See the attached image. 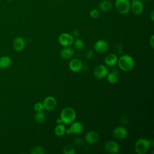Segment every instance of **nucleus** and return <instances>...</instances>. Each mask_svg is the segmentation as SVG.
<instances>
[{"mask_svg": "<svg viewBox=\"0 0 154 154\" xmlns=\"http://www.w3.org/2000/svg\"><path fill=\"white\" fill-rule=\"evenodd\" d=\"M117 63L121 70L126 72L132 69L135 64L134 58L128 54L122 55L118 59Z\"/></svg>", "mask_w": 154, "mask_h": 154, "instance_id": "1", "label": "nucleus"}, {"mask_svg": "<svg viewBox=\"0 0 154 154\" xmlns=\"http://www.w3.org/2000/svg\"><path fill=\"white\" fill-rule=\"evenodd\" d=\"M64 124H71L76 119V112L72 107H66L62 109L60 117Z\"/></svg>", "mask_w": 154, "mask_h": 154, "instance_id": "2", "label": "nucleus"}, {"mask_svg": "<svg viewBox=\"0 0 154 154\" xmlns=\"http://www.w3.org/2000/svg\"><path fill=\"white\" fill-rule=\"evenodd\" d=\"M150 147L149 140L145 138H140L135 142V150L138 154H144L148 151Z\"/></svg>", "mask_w": 154, "mask_h": 154, "instance_id": "3", "label": "nucleus"}, {"mask_svg": "<svg viewBox=\"0 0 154 154\" xmlns=\"http://www.w3.org/2000/svg\"><path fill=\"white\" fill-rule=\"evenodd\" d=\"M130 0H116L114 5L119 13L125 14L130 11Z\"/></svg>", "mask_w": 154, "mask_h": 154, "instance_id": "4", "label": "nucleus"}, {"mask_svg": "<svg viewBox=\"0 0 154 154\" xmlns=\"http://www.w3.org/2000/svg\"><path fill=\"white\" fill-rule=\"evenodd\" d=\"M144 9L143 3L141 0H132L130 2V10L136 15L140 14Z\"/></svg>", "mask_w": 154, "mask_h": 154, "instance_id": "5", "label": "nucleus"}, {"mask_svg": "<svg viewBox=\"0 0 154 154\" xmlns=\"http://www.w3.org/2000/svg\"><path fill=\"white\" fill-rule=\"evenodd\" d=\"M74 38L72 34L64 32L60 35L58 37V42L63 46H70L73 43Z\"/></svg>", "mask_w": 154, "mask_h": 154, "instance_id": "6", "label": "nucleus"}, {"mask_svg": "<svg viewBox=\"0 0 154 154\" xmlns=\"http://www.w3.org/2000/svg\"><path fill=\"white\" fill-rule=\"evenodd\" d=\"M109 73L108 68L103 64H99L95 67L93 71L94 76L96 79H102L106 77Z\"/></svg>", "mask_w": 154, "mask_h": 154, "instance_id": "7", "label": "nucleus"}, {"mask_svg": "<svg viewBox=\"0 0 154 154\" xmlns=\"http://www.w3.org/2000/svg\"><path fill=\"white\" fill-rule=\"evenodd\" d=\"M128 131L127 129L123 126H119L116 128H115L112 131V135L113 137L117 139L122 140L124 138H125L128 135Z\"/></svg>", "mask_w": 154, "mask_h": 154, "instance_id": "8", "label": "nucleus"}, {"mask_svg": "<svg viewBox=\"0 0 154 154\" xmlns=\"http://www.w3.org/2000/svg\"><path fill=\"white\" fill-rule=\"evenodd\" d=\"M104 149L106 152L111 154H115L119 152L120 146L119 144L115 141H108L104 145Z\"/></svg>", "mask_w": 154, "mask_h": 154, "instance_id": "9", "label": "nucleus"}, {"mask_svg": "<svg viewBox=\"0 0 154 154\" xmlns=\"http://www.w3.org/2000/svg\"><path fill=\"white\" fill-rule=\"evenodd\" d=\"M94 48L97 52L103 54L108 51L109 48V45L106 40L101 39L95 42L94 45Z\"/></svg>", "mask_w": 154, "mask_h": 154, "instance_id": "10", "label": "nucleus"}, {"mask_svg": "<svg viewBox=\"0 0 154 154\" xmlns=\"http://www.w3.org/2000/svg\"><path fill=\"white\" fill-rule=\"evenodd\" d=\"M42 103L43 104L44 109L46 111H51L55 108L57 105V100L54 97L49 96L45 98Z\"/></svg>", "mask_w": 154, "mask_h": 154, "instance_id": "11", "label": "nucleus"}, {"mask_svg": "<svg viewBox=\"0 0 154 154\" xmlns=\"http://www.w3.org/2000/svg\"><path fill=\"white\" fill-rule=\"evenodd\" d=\"M99 135L97 132L94 131H90L86 133L85 135V141L88 144H95L98 142Z\"/></svg>", "mask_w": 154, "mask_h": 154, "instance_id": "12", "label": "nucleus"}, {"mask_svg": "<svg viewBox=\"0 0 154 154\" xmlns=\"http://www.w3.org/2000/svg\"><path fill=\"white\" fill-rule=\"evenodd\" d=\"M70 129L71 130L72 134L79 135L83 132L84 126L80 122H73L70 125Z\"/></svg>", "mask_w": 154, "mask_h": 154, "instance_id": "13", "label": "nucleus"}, {"mask_svg": "<svg viewBox=\"0 0 154 154\" xmlns=\"http://www.w3.org/2000/svg\"><path fill=\"white\" fill-rule=\"evenodd\" d=\"M25 46V42L23 37H17L14 38L13 43V46L14 49L17 51L19 52L22 51Z\"/></svg>", "mask_w": 154, "mask_h": 154, "instance_id": "14", "label": "nucleus"}, {"mask_svg": "<svg viewBox=\"0 0 154 154\" xmlns=\"http://www.w3.org/2000/svg\"><path fill=\"white\" fill-rule=\"evenodd\" d=\"M69 69L74 72H79L82 67V64L80 60L77 58H74L70 60L69 64Z\"/></svg>", "mask_w": 154, "mask_h": 154, "instance_id": "15", "label": "nucleus"}, {"mask_svg": "<svg viewBox=\"0 0 154 154\" xmlns=\"http://www.w3.org/2000/svg\"><path fill=\"white\" fill-rule=\"evenodd\" d=\"M117 60H118V58L117 55L114 53H110V54H108L105 57L104 62L107 66L112 67L117 64Z\"/></svg>", "mask_w": 154, "mask_h": 154, "instance_id": "16", "label": "nucleus"}, {"mask_svg": "<svg viewBox=\"0 0 154 154\" xmlns=\"http://www.w3.org/2000/svg\"><path fill=\"white\" fill-rule=\"evenodd\" d=\"M74 54L73 49L70 46H66L63 48L60 53V57L64 60H69L72 57Z\"/></svg>", "mask_w": 154, "mask_h": 154, "instance_id": "17", "label": "nucleus"}, {"mask_svg": "<svg viewBox=\"0 0 154 154\" xmlns=\"http://www.w3.org/2000/svg\"><path fill=\"white\" fill-rule=\"evenodd\" d=\"M112 7V4L109 0H103L98 4L99 10L103 12L109 11Z\"/></svg>", "mask_w": 154, "mask_h": 154, "instance_id": "18", "label": "nucleus"}, {"mask_svg": "<svg viewBox=\"0 0 154 154\" xmlns=\"http://www.w3.org/2000/svg\"><path fill=\"white\" fill-rule=\"evenodd\" d=\"M11 59L9 56L4 55L0 57V68L7 69L11 64Z\"/></svg>", "mask_w": 154, "mask_h": 154, "instance_id": "19", "label": "nucleus"}, {"mask_svg": "<svg viewBox=\"0 0 154 154\" xmlns=\"http://www.w3.org/2000/svg\"><path fill=\"white\" fill-rule=\"evenodd\" d=\"M107 80L110 84H115L119 79V73L117 70H113L107 75Z\"/></svg>", "mask_w": 154, "mask_h": 154, "instance_id": "20", "label": "nucleus"}, {"mask_svg": "<svg viewBox=\"0 0 154 154\" xmlns=\"http://www.w3.org/2000/svg\"><path fill=\"white\" fill-rule=\"evenodd\" d=\"M65 130H66V128L63 124L62 123L58 124L55 128L54 132L57 136L61 137L64 135V134H65Z\"/></svg>", "mask_w": 154, "mask_h": 154, "instance_id": "21", "label": "nucleus"}, {"mask_svg": "<svg viewBox=\"0 0 154 154\" xmlns=\"http://www.w3.org/2000/svg\"><path fill=\"white\" fill-rule=\"evenodd\" d=\"M31 154H43L45 153V149L41 146H35L31 149Z\"/></svg>", "mask_w": 154, "mask_h": 154, "instance_id": "22", "label": "nucleus"}, {"mask_svg": "<svg viewBox=\"0 0 154 154\" xmlns=\"http://www.w3.org/2000/svg\"><path fill=\"white\" fill-rule=\"evenodd\" d=\"M34 119H35V120L37 123H42L45 120V114L42 111H38L35 114Z\"/></svg>", "mask_w": 154, "mask_h": 154, "instance_id": "23", "label": "nucleus"}, {"mask_svg": "<svg viewBox=\"0 0 154 154\" xmlns=\"http://www.w3.org/2000/svg\"><path fill=\"white\" fill-rule=\"evenodd\" d=\"M73 44L74 45L75 48H76L78 50H82L84 48V42L78 38H76V39L73 40Z\"/></svg>", "mask_w": 154, "mask_h": 154, "instance_id": "24", "label": "nucleus"}, {"mask_svg": "<svg viewBox=\"0 0 154 154\" xmlns=\"http://www.w3.org/2000/svg\"><path fill=\"white\" fill-rule=\"evenodd\" d=\"M63 152L64 154H75L76 152L72 145L67 144L63 148Z\"/></svg>", "mask_w": 154, "mask_h": 154, "instance_id": "25", "label": "nucleus"}, {"mask_svg": "<svg viewBox=\"0 0 154 154\" xmlns=\"http://www.w3.org/2000/svg\"><path fill=\"white\" fill-rule=\"evenodd\" d=\"M89 14L91 18L96 19L100 15V11L96 8H93L90 11Z\"/></svg>", "mask_w": 154, "mask_h": 154, "instance_id": "26", "label": "nucleus"}, {"mask_svg": "<svg viewBox=\"0 0 154 154\" xmlns=\"http://www.w3.org/2000/svg\"><path fill=\"white\" fill-rule=\"evenodd\" d=\"M34 109L36 112L38 111H42L44 109L43 104L42 102H37L34 105Z\"/></svg>", "mask_w": 154, "mask_h": 154, "instance_id": "27", "label": "nucleus"}, {"mask_svg": "<svg viewBox=\"0 0 154 154\" xmlns=\"http://www.w3.org/2000/svg\"><path fill=\"white\" fill-rule=\"evenodd\" d=\"M85 58L88 59H91L94 57V52L91 49H88L85 53Z\"/></svg>", "mask_w": 154, "mask_h": 154, "instance_id": "28", "label": "nucleus"}, {"mask_svg": "<svg viewBox=\"0 0 154 154\" xmlns=\"http://www.w3.org/2000/svg\"><path fill=\"white\" fill-rule=\"evenodd\" d=\"M73 143L77 146H81L83 144L84 142L80 138H75L73 140Z\"/></svg>", "mask_w": 154, "mask_h": 154, "instance_id": "29", "label": "nucleus"}, {"mask_svg": "<svg viewBox=\"0 0 154 154\" xmlns=\"http://www.w3.org/2000/svg\"><path fill=\"white\" fill-rule=\"evenodd\" d=\"M116 51L118 53V54H122V51H123V48L122 46L120 45V44H117L116 46V48H115Z\"/></svg>", "mask_w": 154, "mask_h": 154, "instance_id": "30", "label": "nucleus"}, {"mask_svg": "<svg viewBox=\"0 0 154 154\" xmlns=\"http://www.w3.org/2000/svg\"><path fill=\"white\" fill-rule=\"evenodd\" d=\"M72 35L73 38H78L79 35V32L77 29H74L72 32Z\"/></svg>", "mask_w": 154, "mask_h": 154, "instance_id": "31", "label": "nucleus"}, {"mask_svg": "<svg viewBox=\"0 0 154 154\" xmlns=\"http://www.w3.org/2000/svg\"><path fill=\"white\" fill-rule=\"evenodd\" d=\"M149 45H150L151 48H154V35H152L150 38V40H149Z\"/></svg>", "mask_w": 154, "mask_h": 154, "instance_id": "32", "label": "nucleus"}, {"mask_svg": "<svg viewBox=\"0 0 154 154\" xmlns=\"http://www.w3.org/2000/svg\"><path fill=\"white\" fill-rule=\"evenodd\" d=\"M150 18L152 21L154 20V11L152 10L150 14Z\"/></svg>", "mask_w": 154, "mask_h": 154, "instance_id": "33", "label": "nucleus"}, {"mask_svg": "<svg viewBox=\"0 0 154 154\" xmlns=\"http://www.w3.org/2000/svg\"><path fill=\"white\" fill-rule=\"evenodd\" d=\"M65 134H66L67 135H70V134H72V132H71V130H70V128L66 129V130H65Z\"/></svg>", "mask_w": 154, "mask_h": 154, "instance_id": "34", "label": "nucleus"}, {"mask_svg": "<svg viewBox=\"0 0 154 154\" xmlns=\"http://www.w3.org/2000/svg\"><path fill=\"white\" fill-rule=\"evenodd\" d=\"M56 123H57V124H61V123H63V122H62V120H61V119L60 117L57 119V120H56Z\"/></svg>", "mask_w": 154, "mask_h": 154, "instance_id": "35", "label": "nucleus"}, {"mask_svg": "<svg viewBox=\"0 0 154 154\" xmlns=\"http://www.w3.org/2000/svg\"><path fill=\"white\" fill-rule=\"evenodd\" d=\"M142 1H149V0H142Z\"/></svg>", "mask_w": 154, "mask_h": 154, "instance_id": "36", "label": "nucleus"}, {"mask_svg": "<svg viewBox=\"0 0 154 154\" xmlns=\"http://www.w3.org/2000/svg\"><path fill=\"white\" fill-rule=\"evenodd\" d=\"M7 1H11V0H7Z\"/></svg>", "mask_w": 154, "mask_h": 154, "instance_id": "37", "label": "nucleus"}, {"mask_svg": "<svg viewBox=\"0 0 154 154\" xmlns=\"http://www.w3.org/2000/svg\"><path fill=\"white\" fill-rule=\"evenodd\" d=\"M56 1H59V0H56Z\"/></svg>", "mask_w": 154, "mask_h": 154, "instance_id": "38", "label": "nucleus"}]
</instances>
